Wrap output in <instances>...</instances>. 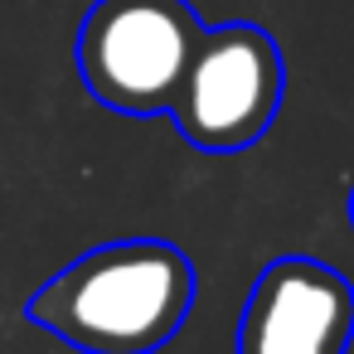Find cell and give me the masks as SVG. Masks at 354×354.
Masks as SVG:
<instances>
[{
	"label": "cell",
	"instance_id": "5b68a950",
	"mask_svg": "<svg viewBox=\"0 0 354 354\" xmlns=\"http://www.w3.org/2000/svg\"><path fill=\"white\" fill-rule=\"evenodd\" d=\"M349 223H354V189H349Z\"/></svg>",
	"mask_w": 354,
	"mask_h": 354
},
{
	"label": "cell",
	"instance_id": "277c9868",
	"mask_svg": "<svg viewBox=\"0 0 354 354\" xmlns=\"http://www.w3.org/2000/svg\"><path fill=\"white\" fill-rule=\"evenodd\" d=\"M354 344V286L344 272L315 257H277L257 272L238 354H349Z\"/></svg>",
	"mask_w": 354,
	"mask_h": 354
},
{
	"label": "cell",
	"instance_id": "6da1fadb",
	"mask_svg": "<svg viewBox=\"0 0 354 354\" xmlns=\"http://www.w3.org/2000/svg\"><path fill=\"white\" fill-rule=\"evenodd\" d=\"M194 291V262L175 243L117 238L59 267L25 301V320L83 354H156L189 320Z\"/></svg>",
	"mask_w": 354,
	"mask_h": 354
},
{
	"label": "cell",
	"instance_id": "7a4b0ae2",
	"mask_svg": "<svg viewBox=\"0 0 354 354\" xmlns=\"http://www.w3.org/2000/svg\"><path fill=\"white\" fill-rule=\"evenodd\" d=\"M204 20L189 0H93L73 59L88 93L127 117L170 112Z\"/></svg>",
	"mask_w": 354,
	"mask_h": 354
},
{
	"label": "cell",
	"instance_id": "3957f363",
	"mask_svg": "<svg viewBox=\"0 0 354 354\" xmlns=\"http://www.w3.org/2000/svg\"><path fill=\"white\" fill-rule=\"evenodd\" d=\"M281 93H286L281 44L262 25L252 20L204 25L189 68L180 78V93L170 102V117L194 151L233 156L267 136V127L281 112Z\"/></svg>",
	"mask_w": 354,
	"mask_h": 354
}]
</instances>
